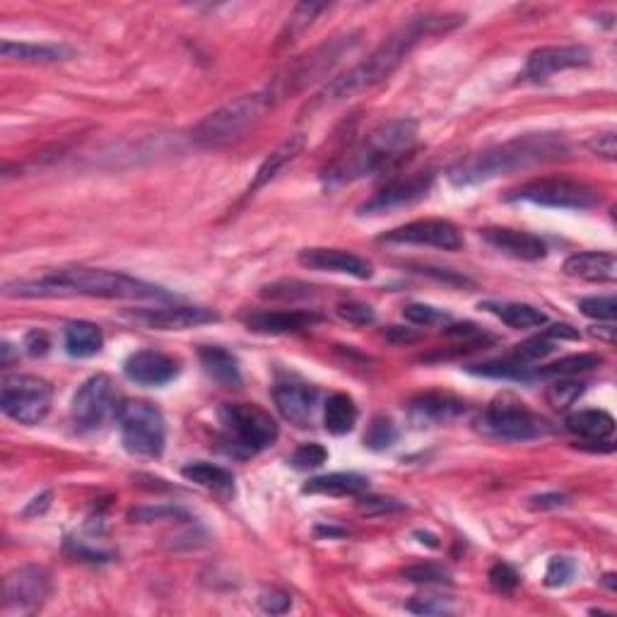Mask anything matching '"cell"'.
<instances>
[{
    "instance_id": "cell-1",
    "label": "cell",
    "mask_w": 617,
    "mask_h": 617,
    "mask_svg": "<svg viewBox=\"0 0 617 617\" xmlns=\"http://www.w3.org/2000/svg\"><path fill=\"white\" fill-rule=\"evenodd\" d=\"M463 22L461 15H415L408 22H403L396 32L381 46L364 58L362 63H357L355 68H350L348 73L340 75L326 87L323 97L326 99H348L352 94H360L364 90H372L379 82L389 80L405 58L410 56V51L420 44L422 39L434 37V34L449 32V29L458 27Z\"/></svg>"
},
{
    "instance_id": "cell-2",
    "label": "cell",
    "mask_w": 617,
    "mask_h": 617,
    "mask_svg": "<svg viewBox=\"0 0 617 617\" xmlns=\"http://www.w3.org/2000/svg\"><path fill=\"white\" fill-rule=\"evenodd\" d=\"M8 297H102V299H172L164 287L99 268L54 270L34 280H17L5 285Z\"/></svg>"
},
{
    "instance_id": "cell-3",
    "label": "cell",
    "mask_w": 617,
    "mask_h": 617,
    "mask_svg": "<svg viewBox=\"0 0 617 617\" xmlns=\"http://www.w3.org/2000/svg\"><path fill=\"white\" fill-rule=\"evenodd\" d=\"M567 143L560 135H524V138L509 140L485 152H475L466 160L456 162L449 169V181L454 186H473L483 181L497 179V176L524 172V169L538 167V164L557 162L567 157Z\"/></svg>"
},
{
    "instance_id": "cell-4",
    "label": "cell",
    "mask_w": 617,
    "mask_h": 617,
    "mask_svg": "<svg viewBox=\"0 0 617 617\" xmlns=\"http://www.w3.org/2000/svg\"><path fill=\"white\" fill-rule=\"evenodd\" d=\"M417 143V121L413 119H391L374 131H369L360 143L352 148L343 160H338L326 172V184H350V181L364 179V176L381 172L405 152H410Z\"/></svg>"
},
{
    "instance_id": "cell-5",
    "label": "cell",
    "mask_w": 617,
    "mask_h": 617,
    "mask_svg": "<svg viewBox=\"0 0 617 617\" xmlns=\"http://www.w3.org/2000/svg\"><path fill=\"white\" fill-rule=\"evenodd\" d=\"M270 104H273L270 92L242 94V97L222 104L213 114L205 116L193 128V140L198 145H205V148H220V145L234 143L244 133H249L251 128H256V123L266 116Z\"/></svg>"
},
{
    "instance_id": "cell-6",
    "label": "cell",
    "mask_w": 617,
    "mask_h": 617,
    "mask_svg": "<svg viewBox=\"0 0 617 617\" xmlns=\"http://www.w3.org/2000/svg\"><path fill=\"white\" fill-rule=\"evenodd\" d=\"M504 201L533 203L543 208L589 210L601 203V193L584 181L567 179V176H545V179H533L509 191Z\"/></svg>"
},
{
    "instance_id": "cell-7",
    "label": "cell",
    "mask_w": 617,
    "mask_h": 617,
    "mask_svg": "<svg viewBox=\"0 0 617 617\" xmlns=\"http://www.w3.org/2000/svg\"><path fill=\"white\" fill-rule=\"evenodd\" d=\"M119 430L121 442L128 454L138 458H160L167 444V427L164 417L152 403L126 401L119 405Z\"/></svg>"
},
{
    "instance_id": "cell-8",
    "label": "cell",
    "mask_w": 617,
    "mask_h": 617,
    "mask_svg": "<svg viewBox=\"0 0 617 617\" xmlns=\"http://www.w3.org/2000/svg\"><path fill=\"white\" fill-rule=\"evenodd\" d=\"M478 425L480 432L487 437L502 439V442H533V439L545 437L550 432L548 422L531 413L514 396H502L487 405Z\"/></svg>"
},
{
    "instance_id": "cell-9",
    "label": "cell",
    "mask_w": 617,
    "mask_h": 617,
    "mask_svg": "<svg viewBox=\"0 0 617 617\" xmlns=\"http://www.w3.org/2000/svg\"><path fill=\"white\" fill-rule=\"evenodd\" d=\"M217 415H220L229 442L234 444V449H242L244 454H258V451L268 449L280 434L278 422L254 403H225Z\"/></svg>"
},
{
    "instance_id": "cell-10",
    "label": "cell",
    "mask_w": 617,
    "mask_h": 617,
    "mask_svg": "<svg viewBox=\"0 0 617 617\" xmlns=\"http://www.w3.org/2000/svg\"><path fill=\"white\" fill-rule=\"evenodd\" d=\"M51 401H54V389L49 381L39 379V376L17 374L3 381L0 408L10 420L20 422V425H39L49 415Z\"/></svg>"
},
{
    "instance_id": "cell-11",
    "label": "cell",
    "mask_w": 617,
    "mask_h": 617,
    "mask_svg": "<svg viewBox=\"0 0 617 617\" xmlns=\"http://www.w3.org/2000/svg\"><path fill=\"white\" fill-rule=\"evenodd\" d=\"M51 593V574L39 564H22L5 577L3 608L5 613L32 615L44 605Z\"/></svg>"
},
{
    "instance_id": "cell-12",
    "label": "cell",
    "mask_w": 617,
    "mask_h": 617,
    "mask_svg": "<svg viewBox=\"0 0 617 617\" xmlns=\"http://www.w3.org/2000/svg\"><path fill=\"white\" fill-rule=\"evenodd\" d=\"M350 44L352 41L348 37L336 39V41H331V44H323L319 46V49L311 51V54L302 56L299 61H295L290 68L285 70V75H280V78L275 80L270 97H273V94H278V97H287V94H295L299 90H304L309 82L319 80L326 70H331V66H336L338 58L350 49Z\"/></svg>"
},
{
    "instance_id": "cell-13",
    "label": "cell",
    "mask_w": 617,
    "mask_h": 617,
    "mask_svg": "<svg viewBox=\"0 0 617 617\" xmlns=\"http://www.w3.org/2000/svg\"><path fill=\"white\" fill-rule=\"evenodd\" d=\"M111 403H114V384L107 374H94L75 391L70 405V420L75 432H97L107 420Z\"/></svg>"
},
{
    "instance_id": "cell-14",
    "label": "cell",
    "mask_w": 617,
    "mask_h": 617,
    "mask_svg": "<svg viewBox=\"0 0 617 617\" xmlns=\"http://www.w3.org/2000/svg\"><path fill=\"white\" fill-rule=\"evenodd\" d=\"M434 184L432 172H415L405 179H396L386 184L381 191H376L367 203L360 205V215H384L391 210L410 208L422 198H427Z\"/></svg>"
},
{
    "instance_id": "cell-15",
    "label": "cell",
    "mask_w": 617,
    "mask_h": 617,
    "mask_svg": "<svg viewBox=\"0 0 617 617\" xmlns=\"http://www.w3.org/2000/svg\"><path fill=\"white\" fill-rule=\"evenodd\" d=\"M379 242L434 246V249L458 251L463 246V234L458 232V227L449 220H417L410 222V225L391 229Z\"/></svg>"
},
{
    "instance_id": "cell-16",
    "label": "cell",
    "mask_w": 617,
    "mask_h": 617,
    "mask_svg": "<svg viewBox=\"0 0 617 617\" xmlns=\"http://www.w3.org/2000/svg\"><path fill=\"white\" fill-rule=\"evenodd\" d=\"M128 319L143 323L157 331H186V328L203 326V323L220 321L215 311L203 307H157V309H138L128 311Z\"/></svg>"
},
{
    "instance_id": "cell-17",
    "label": "cell",
    "mask_w": 617,
    "mask_h": 617,
    "mask_svg": "<svg viewBox=\"0 0 617 617\" xmlns=\"http://www.w3.org/2000/svg\"><path fill=\"white\" fill-rule=\"evenodd\" d=\"M299 266L319 273H340L357 280H369L374 275L372 263L367 258L350 254L343 249H304L297 256Z\"/></svg>"
},
{
    "instance_id": "cell-18",
    "label": "cell",
    "mask_w": 617,
    "mask_h": 617,
    "mask_svg": "<svg viewBox=\"0 0 617 617\" xmlns=\"http://www.w3.org/2000/svg\"><path fill=\"white\" fill-rule=\"evenodd\" d=\"M591 63V51L586 46H543L528 56L526 75L531 80H548L550 75L569 68H584Z\"/></svg>"
},
{
    "instance_id": "cell-19",
    "label": "cell",
    "mask_w": 617,
    "mask_h": 617,
    "mask_svg": "<svg viewBox=\"0 0 617 617\" xmlns=\"http://www.w3.org/2000/svg\"><path fill=\"white\" fill-rule=\"evenodd\" d=\"M123 372L140 386H164L179 374V364L157 350H140L128 357Z\"/></svg>"
},
{
    "instance_id": "cell-20",
    "label": "cell",
    "mask_w": 617,
    "mask_h": 617,
    "mask_svg": "<svg viewBox=\"0 0 617 617\" xmlns=\"http://www.w3.org/2000/svg\"><path fill=\"white\" fill-rule=\"evenodd\" d=\"M483 239L492 249H497L499 254L519 258V261H540L548 254V246H545L543 239L531 232H521V229H483Z\"/></svg>"
},
{
    "instance_id": "cell-21",
    "label": "cell",
    "mask_w": 617,
    "mask_h": 617,
    "mask_svg": "<svg viewBox=\"0 0 617 617\" xmlns=\"http://www.w3.org/2000/svg\"><path fill=\"white\" fill-rule=\"evenodd\" d=\"M321 323V316L316 311L292 309V311H258L246 319L249 331L270 333V336H285V333H299Z\"/></svg>"
},
{
    "instance_id": "cell-22",
    "label": "cell",
    "mask_w": 617,
    "mask_h": 617,
    "mask_svg": "<svg viewBox=\"0 0 617 617\" xmlns=\"http://www.w3.org/2000/svg\"><path fill=\"white\" fill-rule=\"evenodd\" d=\"M275 405H278L280 415L287 422L297 427H307L314 417L316 401H319V391L307 384H280L273 391Z\"/></svg>"
},
{
    "instance_id": "cell-23",
    "label": "cell",
    "mask_w": 617,
    "mask_h": 617,
    "mask_svg": "<svg viewBox=\"0 0 617 617\" xmlns=\"http://www.w3.org/2000/svg\"><path fill=\"white\" fill-rule=\"evenodd\" d=\"M466 410V405L456 401L454 396H442V393H427V396L415 398L408 408V417L415 427H437L456 420Z\"/></svg>"
},
{
    "instance_id": "cell-24",
    "label": "cell",
    "mask_w": 617,
    "mask_h": 617,
    "mask_svg": "<svg viewBox=\"0 0 617 617\" xmlns=\"http://www.w3.org/2000/svg\"><path fill=\"white\" fill-rule=\"evenodd\" d=\"M564 273L569 278L586 282H613L617 278V258L608 251H586L564 261Z\"/></svg>"
},
{
    "instance_id": "cell-25",
    "label": "cell",
    "mask_w": 617,
    "mask_h": 617,
    "mask_svg": "<svg viewBox=\"0 0 617 617\" xmlns=\"http://www.w3.org/2000/svg\"><path fill=\"white\" fill-rule=\"evenodd\" d=\"M369 487V480L364 475L357 473H331V475H319V478H311L304 485V495H328V497H355L362 495Z\"/></svg>"
},
{
    "instance_id": "cell-26",
    "label": "cell",
    "mask_w": 617,
    "mask_h": 617,
    "mask_svg": "<svg viewBox=\"0 0 617 617\" xmlns=\"http://www.w3.org/2000/svg\"><path fill=\"white\" fill-rule=\"evenodd\" d=\"M564 425L569 432L581 439H589V442H608L615 432L613 415L605 410H579V413L569 415Z\"/></svg>"
},
{
    "instance_id": "cell-27",
    "label": "cell",
    "mask_w": 617,
    "mask_h": 617,
    "mask_svg": "<svg viewBox=\"0 0 617 617\" xmlns=\"http://www.w3.org/2000/svg\"><path fill=\"white\" fill-rule=\"evenodd\" d=\"M0 54L5 61H22V63H58L68 61L73 51L68 46L56 44H17V41L5 39L0 44Z\"/></svg>"
},
{
    "instance_id": "cell-28",
    "label": "cell",
    "mask_w": 617,
    "mask_h": 617,
    "mask_svg": "<svg viewBox=\"0 0 617 617\" xmlns=\"http://www.w3.org/2000/svg\"><path fill=\"white\" fill-rule=\"evenodd\" d=\"M203 369L208 376H213L217 384H222L225 389H237L242 384V369H239L237 357L225 348H201L198 350Z\"/></svg>"
},
{
    "instance_id": "cell-29",
    "label": "cell",
    "mask_w": 617,
    "mask_h": 617,
    "mask_svg": "<svg viewBox=\"0 0 617 617\" xmlns=\"http://www.w3.org/2000/svg\"><path fill=\"white\" fill-rule=\"evenodd\" d=\"M480 309L495 314L499 321L507 323V326L516 328V331H526V328H538L543 323H548V316L543 311L531 307V304L521 302H483Z\"/></svg>"
},
{
    "instance_id": "cell-30",
    "label": "cell",
    "mask_w": 617,
    "mask_h": 617,
    "mask_svg": "<svg viewBox=\"0 0 617 617\" xmlns=\"http://www.w3.org/2000/svg\"><path fill=\"white\" fill-rule=\"evenodd\" d=\"M102 328L90 321H73L66 326V350L73 357H92L102 350Z\"/></svg>"
},
{
    "instance_id": "cell-31",
    "label": "cell",
    "mask_w": 617,
    "mask_h": 617,
    "mask_svg": "<svg viewBox=\"0 0 617 617\" xmlns=\"http://www.w3.org/2000/svg\"><path fill=\"white\" fill-rule=\"evenodd\" d=\"M357 425V405L348 393H333L331 398L326 401V408H323V427L326 432L336 434H348L352 432V427Z\"/></svg>"
},
{
    "instance_id": "cell-32",
    "label": "cell",
    "mask_w": 617,
    "mask_h": 617,
    "mask_svg": "<svg viewBox=\"0 0 617 617\" xmlns=\"http://www.w3.org/2000/svg\"><path fill=\"white\" fill-rule=\"evenodd\" d=\"M181 475L188 480V483H196L205 487V490L213 492H232L234 490V475L229 473L227 468L215 466V463L208 461H196L188 463L181 470Z\"/></svg>"
},
{
    "instance_id": "cell-33",
    "label": "cell",
    "mask_w": 617,
    "mask_h": 617,
    "mask_svg": "<svg viewBox=\"0 0 617 617\" xmlns=\"http://www.w3.org/2000/svg\"><path fill=\"white\" fill-rule=\"evenodd\" d=\"M302 150H304V140H302V135H292L290 140H285V143H282L280 148L275 150L273 155H270L268 160L261 164V169H258V172H256L254 184H251V188H249V193L258 191V188H261V186H266L270 179H275V176H278L280 169L285 167L287 162H292V160H295V157H297L299 152H302Z\"/></svg>"
},
{
    "instance_id": "cell-34",
    "label": "cell",
    "mask_w": 617,
    "mask_h": 617,
    "mask_svg": "<svg viewBox=\"0 0 617 617\" xmlns=\"http://www.w3.org/2000/svg\"><path fill=\"white\" fill-rule=\"evenodd\" d=\"M603 357L601 355H591V352H584V355H569L562 357V360L548 364V367L531 369L528 379L531 376H540V379H548V376H555V379H562V376H574L581 372H591V369L601 367Z\"/></svg>"
},
{
    "instance_id": "cell-35",
    "label": "cell",
    "mask_w": 617,
    "mask_h": 617,
    "mask_svg": "<svg viewBox=\"0 0 617 617\" xmlns=\"http://www.w3.org/2000/svg\"><path fill=\"white\" fill-rule=\"evenodd\" d=\"M584 391H586L584 381H574L569 379V376H562V379H557L548 389V403L555 410H569L581 396H584Z\"/></svg>"
},
{
    "instance_id": "cell-36",
    "label": "cell",
    "mask_w": 617,
    "mask_h": 617,
    "mask_svg": "<svg viewBox=\"0 0 617 617\" xmlns=\"http://www.w3.org/2000/svg\"><path fill=\"white\" fill-rule=\"evenodd\" d=\"M398 442V427L393 425L389 417H374L369 422L367 432H364V444L372 451H386Z\"/></svg>"
},
{
    "instance_id": "cell-37",
    "label": "cell",
    "mask_w": 617,
    "mask_h": 617,
    "mask_svg": "<svg viewBox=\"0 0 617 617\" xmlns=\"http://www.w3.org/2000/svg\"><path fill=\"white\" fill-rule=\"evenodd\" d=\"M552 350H555V343H552V338L550 336H538V338L526 340V343L516 345V350L511 352L509 360L521 364V367L531 369V364H536V362L543 360V357H548Z\"/></svg>"
},
{
    "instance_id": "cell-38",
    "label": "cell",
    "mask_w": 617,
    "mask_h": 617,
    "mask_svg": "<svg viewBox=\"0 0 617 617\" xmlns=\"http://www.w3.org/2000/svg\"><path fill=\"white\" fill-rule=\"evenodd\" d=\"M323 10H328L326 3H299L295 8V13L290 15V22H287V34H282V39L295 41L304 29L314 25V20L323 13Z\"/></svg>"
},
{
    "instance_id": "cell-39",
    "label": "cell",
    "mask_w": 617,
    "mask_h": 617,
    "mask_svg": "<svg viewBox=\"0 0 617 617\" xmlns=\"http://www.w3.org/2000/svg\"><path fill=\"white\" fill-rule=\"evenodd\" d=\"M581 314L598 321H615L617 316V299L615 297H586L579 302Z\"/></svg>"
},
{
    "instance_id": "cell-40",
    "label": "cell",
    "mask_w": 617,
    "mask_h": 617,
    "mask_svg": "<svg viewBox=\"0 0 617 617\" xmlns=\"http://www.w3.org/2000/svg\"><path fill=\"white\" fill-rule=\"evenodd\" d=\"M403 577L415 584H451L449 572H444L442 567H434V564H415L403 572Z\"/></svg>"
},
{
    "instance_id": "cell-41",
    "label": "cell",
    "mask_w": 617,
    "mask_h": 617,
    "mask_svg": "<svg viewBox=\"0 0 617 617\" xmlns=\"http://www.w3.org/2000/svg\"><path fill=\"white\" fill-rule=\"evenodd\" d=\"M405 321L415 323V326H434V323H442L449 319V314H444L442 309L430 307V304H408L403 309Z\"/></svg>"
},
{
    "instance_id": "cell-42",
    "label": "cell",
    "mask_w": 617,
    "mask_h": 617,
    "mask_svg": "<svg viewBox=\"0 0 617 617\" xmlns=\"http://www.w3.org/2000/svg\"><path fill=\"white\" fill-rule=\"evenodd\" d=\"M328 451L323 449L321 444H302L299 449L292 454V466L297 470H311V468H319L326 463Z\"/></svg>"
},
{
    "instance_id": "cell-43",
    "label": "cell",
    "mask_w": 617,
    "mask_h": 617,
    "mask_svg": "<svg viewBox=\"0 0 617 617\" xmlns=\"http://www.w3.org/2000/svg\"><path fill=\"white\" fill-rule=\"evenodd\" d=\"M574 572H577V564H574V560H569V557H552L548 564V572H545V584H548L550 589L569 584V579L574 577Z\"/></svg>"
},
{
    "instance_id": "cell-44",
    "label": "cell",
    "mask_w": 617,
    "mask_h": 617,
    "mask_svg": "<svg viewBox=\"0 0 617 617\" xmlns=\"http://www.w3.org/2000/svg\"><path fill=\"white\" fill-rule=\"evenodd\" d=\"M405 504L391 497H367L357 502V511L364 516H384V514H396L403 511Z\"/></svg>"
},
{
    "instance_id": "cell-45",
    "label": "cell",
    "mask_w": 617,
    "mask_h": 617,
    "mask_svg": "<svg viewBox=\"0 0 617 617\" xmlns=\"http://www.w3.org/2000/svg\"><path fill=\"white\" fill-rule=\"evenodd\" d=\"M258 605H261L263 613L282 615L292 608V596H290V593L280 591V589H270V591H263L261 596H258Z\"/></svg>"
},
{
    "instance_id": "cell-46",
    "label": "cell",
    "mask_w": 617,
    "mask_h": 617,
    "mask_svg": "<svg viewBox=\"0 0 617 617\" xmlns=\"http://www.w3.org/2000/svg\"><path fill=\"white\" fill-rule=\"evenodd\" d=\"M133 519L140 521V524H152V521H160V519H188V514L184 509H176V507H145V509H135L133 511Z\"/></svg>"
},
{
    "instance_id": "cell-47",
    "label": "cell",
    "mask_w": 617,
    "mask_h": 617,
    "mask_svg": "<svg viewBox=\"0 0 617 617\" xmlns=\"http://www.w3.org/2000/svg\"><path fill=\"white\" fill-rule=\"evenodd\" d=\"M490 584L495 586L497 591L511 593L519 586V574H516L514 567H509V564L497 562L495 567L490 569Z\"/></svg>"
},
{
    "instance_id": "cell-48",
    "label": "cell",
    "mask_w": 617,
    "mask_h": 617,
    "mask_svg": "<svg viewBox=\"0 0 617 617\" xmlns=\"http://www.w3.org/2000/svg\"><path fill=\"white\" fill-rule=\"evenodd\" d=\"M408 610H410V613H417V615H446V613H451V605L446 603L444 598L420 596V598H415V601L408 603Z\"/></svg>"
},
{
    "instance_id": "cell-49",
    "label": "cell",
    "mask_w": 617,
    "mask_h": 617,
    "mask_svg": "<svg viewBox=\"0 0 617 617\" xmlns=\"http://www.w3.org/2000/svg\"><path fill=\"white\" fill-rule=\"evenodd\" d=\"M338 314L343 316L345 321L355 323V326H367V323H374V319H376L372 307H367V304H357V302L340 304Z\"/></svg>"
},
{
    "instance_id": "cell-50",
    "label": "cell",
    "mask_w": 617,
    "mask_h": 617,
    "mask_svg": "<svg viewBox=\"0 0 617 617\" xmlns=\"http://www.w3.org/2000/svg\"><path fill=\"white\" fill-rule=\"evenodd\" d=\"M589 150L596 152V155L605 157V160H615L617 155V138L613 131L601 133V135H593L589 140Z\"/></svg>"
},
{
    "instance_id": "cell-51",
    "label": "cell",
    "mask_w": 617,
    "mask_h": 617,
    "mask_svg": "<svg viewBox=\"0 0 617 617\" xmlns=\"http://www.w3.org/2000/svg\"><path fill=\"white\" fill-rule=\"evenodd\" d=\"M25 348L32 357H41V355H46V352H49L51 340L44 331H29L27 338H25Z\"/></svg>"
},
{
    "instance_id": "cell-52",
    "label": "cell",
    "mask_w": 617,
    "mask_h": 617,
    "mask_svg": "<svg viewBox=\"0 0 617 617\" xmlns=\"http://www.w3.org/2000/svg\"><path fill=\"white\" fill-rule=\"evenodd\" d=\"M562 504H567V497L560 495V492H552V495H540V497L531 499L533 509H557V507H562Z\"/></svg>"
},
{
    "instance_id": "cell-53",
    "label": "cell",
    "mask_w": 617,
    "mask_h": 617,
    "mask_svg": "<svg viewBox=\"0 0 617 617\" xmlns=\"http://www.w3.org/2000/svg\"><path fill=\"white\" fill-rule=\"evenodd\" d=\"M545 336H550V338H564V340H579V331L577 328H572V326H567V323H557V326H552L548 333H545Z\"/></svg>"
},
{
    "instance_id": "cell-54",
    "label": "cell",
    "mask_w": 617,
    "mask_h": 617,
    "mask_svg": "<svg viewBox=\"0 0 617 617\" xmlns=\"http://www.w3.org/2000/svg\"><path fill=\"white\" fill-rule=\"evenodd\" d=\"M49 504H51V492H44V495H41V497L32 499V504H29V507L25 509V516L44 514V511L49 509Z\"/></svg>"
},
{
    "instance_id": "cell-55",
    "label": "cell",
    "mask_w": 617,
    "mask_h": 617,
    "mask_svg": "<svg viewBox=\"0 0 617 617\" xmlns=\"http://www.w3.org/2000/svg\"><path fill=\"white\" fill-rule=\"evenodd\" d=\"M591 336L598 338V340H603V343L613 345L615 343V326H596L591 331Z\"/></svg>"
}]
</instances>
